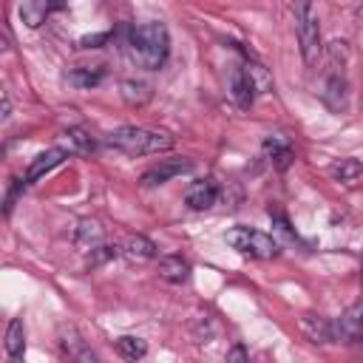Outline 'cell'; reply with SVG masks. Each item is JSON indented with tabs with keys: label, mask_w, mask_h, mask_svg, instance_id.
<instances>
[{
	"label": "cell",
	"mask_w": 363,
	"mask_h": 363,
	"mask_svg": "<svg viewBox=\"0 0 363 363\" xmlns=\"http://www.w3.org/2000/svg\"><path fill=\"white\" fill-rule=\"evenodd\" d=\"M128 54L139 68L156 71L170 57V31L159 20L139 23L128 31Z\"/></svg>",
	"instance_id": "6da1fadb"
},
{
	"label": "cell",
	"mask_w": 363,
	"mask_h": 363,
	"mask_svg": "<svg viewBox=\"0 0 363 363\" xmlns=\"http://www.w3.org/2000/svg\"><path fill=\"white\" fill-rule=\"evenodd\" d=\"M105 145H111L113 150H122L128 156H147V153L170 150L173 136L159 133V130H147V128H136V125H122L105 136Z\"/></svg>",
	"instance_id": "7a4b0ae2"
},
{
	"label": "cell",
	"mask_w": 363,
	"mask_h": 363,
	"mask_svg": "<svg viewBox=\"0 0 363 363\" xmlns=\"http://www.w3.org/2000/svg\"><path fill=\"white\" fill-rule=\"evenodd\" d=\"M292 17H295V34H298L301 57L309 68H315L323 57L320 20H318V11H315V0H292Z\"/></svg>",
	"instance_id": "3957f363"
},
{
	"label": "cell",
	"mask_w": 363,
	"mask_h": 363,
	"mask_svg": "<svg viewBox=\"0 0 363 363\" xmlns=\"http://www.w3.org/2000/svg\"><path fill=\"white\" fill-rule=\"evenodd\" d=\"M224 241L250 258H275L278 255V241L261 230H252V227H233L224 233Z\"/></svg>",
	"instance_id": "277c9868"
},
{
	"label": "cell",
	"mask_w": 363,
	"mask_h": 363,
	"mask_svg": "<svg viewBox=\"0 0 363 363\" xmlns=\"http://www.w3.org/2000/svg\"><path fill=\"white\" fill-rule=\"evenodd\" d=\"M190 170H193V159H187V156L162 159L159 164H153L150 170H145L142 184H145V187H156V184H164V182H170V179H176V176H182V173H190Z\"/></svg>",
	"instance_id": "5b68a950"
},
{
	"label": "cell",
	"mask_w": 363,
	"mask_h": 363,
	"mask_svg": "<svg viewBox=\"0 0 363 363\" xmlns=\"http://www.w3.org/2000/svg\"><path fill=\"white\" fill-rule=\"evenodd\" d=\"M335 340L343 343H357L363 337V303H352L337 320H332Z\"/></svg>",
	"instance_id": "8992f818"
},
{
	"label": "cell",
	"mask_w": 363,
	"mask_h": 363,
	"mask_svg": "<svg viewBox=\"0 0 363 363\" xmlns=\"http://www.w3.org/2000/svg\"><path fill=\"white\" fill-rule=\"evenodd\" d=\"M68 0H23L20 6V20L28 26V28H40L54 11L65 9Z\"/></svg>",
	"instance_id": "52a82bcc"
},
{
	"label": "cell",
	"mask_w": 363,
	"mask_h": 363,
	"mask_svg": "<svg viewBox=\"0 0 363 363\" xmlns=\"http://www.w3.org/2000/svg\"><path fill=\"white\" fill-rule=\"evenodd\" d=\"M65 156H71L65 147H51V150H43V153H37L34 159H31V164H28V170H26V187L28 184H34V182H40L45 173H51L54 167H60L62 162H65Z\"/></svg>",
	"instance_id": "ba28073f"
},
{
	"label": "cell",
	"mask_w": 363,
	"mask_h": 363,
	"mask_svg": "<svg viewBox=\"0 0 363 363\" xmlns=\"http://www.w3.org/2000/svg\"><path fill=\"white\" fill-rule=\"evenodd\" d=\"M60 349L62 354H68L71 360H82V363H96V352L82 340V335L74 326H62L60 329Z\"/></svg>",
	"instance_id": "9c48e42d"
},
{
	"label": "cell",
	"mask_w": 363,
	"mask_h": 363,
	"mask_svg": "<svg viewBox=\"0 0 363 363\" xmlns=\"http://www.w3.org/2000/svg\"><path fill=\"white\" fill-rule=\"evenodd\" d=\"M261 147H264V156L269 159V164H272L275 170H286V167L295 162V147H292V142H289L286 136H281V133L267 136Z\"/></svg>",
	"instance_id": "30bf717a"
},
{
	"label": "cell",
	"mask_w": 363,
	"mask_h": 363,
	"mask_svg": "<svg viewBox=\"0 0 363 363\" xmlns=\"http://www.w3.org/2000/svg\"><path fill=\"white\" fill-rule=\"evenodd\" d=\"M218 201V184L213 179H199L184 190V204L190 210H210Z\"/></svg>",
	"instance_id": "8fae6325"
},
{
	"label": "cell",
	"mask_w": 363,
	"mask_h": 363,
	"mask_svg": "<svg viewBox=\"0 0 363 363\" xmlns=\"http://www.w3.org/2000/svg\"><path fill=\"white\" fill-rule=\"evenodd\" d=\"M74 244H77V250L85 252V255L96 252L99 247H105V227H102L96 218H82L79 227H77Z\"/></svg>",
	"instance_id": "7c38bea8"
},
{
	"label": "cell",
	"mask_w": 363,
	"mask_h": 363,
	"mask_svg": "<svg viewBox=\"0 0 363 363\" xmlns=\"http://www.w3.org/2000/svg\"><path fill=\"white\" fill-rule=\"evenodd\" d=\"M230 94H233V99H235L238 108H250V105L255 102V94H258V91H255V82L250 79L244 62L235 65L233 74H230Z\"/></svg>",
	"instance_id": "4fadbf2b"
},
{
	"label": "cell",
	"mask_w": 363,
	"mask_h": 363,
	"mask_svg": "<svg viewBox=\"0 0 363 363\" xmlns=\"http://www.w3.org/2000/svg\"><path fill=\"white\" fill-rule=\"evenodd\" d=\"M119 252L128 258V261H136V264H145V261H153L156 258V244L145 235H128L125 244L119 247Z\"/></svg>",
	"instance_id": "5bb4252c"
},
{
	"label": "cell",
	"mask_w": 363,
	"mask_h": 363,
	"mask_svg": "<svg viewBox=\"0 0 363 363\" xmlns=\"http://www.w3.org/2000/svg\"><path fill=\"white\" fill-rule=\"evenodd\" d=\"M159 278L167 284H184L190 278V261L182 255H162L159 258Z\"/></svg>",
	"instance_id": "9a60e30c"
},
{
	"label": "cell",
	"mask_w": 363,
	"mask_h": 363,
	"mask_svg": "<svg viewBox=\"0 0 363 363\" xmlns=\"http://www.w3.org/2000/svg\"><path fill=\"white\" fill-rule=\"evenodd\" d=\"M26 352V323L23 318H11L9 329H6V354L11 360H20Z\"/></svg>",
	"instance_id": "2e32d148"
},
{
	"label": "cell",
	"mask_w": 363,
	"mask_h": 363,
	"mask_svg": "<svg viewBox=\"0 0 363 363\" xmlns=\"http://www.w3.org/2000/svg\"><path fill=\"white\" fill-rule=\"evenodd\" d=\"M119 96L130 105V108H139L150 99V85L142 82V79H122L119 82Z\"/></svg>",
	"instance_id": "e0dca14e"
},
{
	"label": "cell",
	"mask_w": 363,
	"mask_h": 363,
	"mask_svg": "<svg viewBox=\"0 0 363 363\" xmlns=\"http://www.w3.org/2000/svg\"><path fill=\"white\" fill-rule=\"evenodd\" d=\"M329 176H332L335 182H340V184H354V182L363 176V164H360L357 159L346 156V159H337V162L329 167Z\"/></svg>",
	"instance_id": "ac0fdd59"
},
{
	"label": "cell",
	"mask_w": 363,
	"mask_h": 363,
	"mask_svg": "<svg viewBox=\"0 0 363 363\" xmlns=\"http://www.w3.org/2000/svg\"><path fill=\"white\" fill-rule=\"evenodd\" d=\"M303 332L312 337V343H326V340H335V329H332V320L320 318V315H306L301 320Z\"/></svg>",
	"instance_id": "d6986e66"
},
{
	"label": "cell",
	"mask_w": 363,
	"mask_h": 363,
	"mask_svg": "<svg viewBox=\"0 0 363 363\" xmlns=\"http://www.w3.org/2000/svg\"><path fill=\"white\" fill-rule=\"evenodd\" d=\"M102 77H105V71L96 65V68H88V65H79V68H71L68 74H65V79L74 85V88H96L99 82H102Z\"/></svg>",
	"instance_id": "ffe728a7"
},
{
	"label": "cell",
	"mask_w": 363,
	"mask_h": 363,
	"mask_svg": "<svg viewBox=\"0 0 363 363\" xmlns=\"http://www.w3.org/2000/svg\"><path fill=\"white\" fill-rule=\"evenodd\" d=\"M62 147L68 150V153H91L94 150V139L82 130V128H68L65 133H62Z\"/></svg>",
	"instance_id": "44dd1931"
},
{
	"label": "cell",
	"mask_w": 363,
	"mask_h": 363,
	"mask_svg": "<svg viewBox=\"0 0 363 363\" xmlns=\"http://www.w3.org/2000/svg\"><path fill=\"white\" fill-rule=\"evenodd\" d=\"M116 352L125 360H139V357L147 354V343L142 337H136V335H122V337H116Z\"/></svg>",
	"instance_id": "7402d4cb"
},
{
	"label": "cell",
	"mask_w": 363,
	"mask_h": 363,
	"mask_svg": "<svg viewBox=\"0 0 363 363\" xmlns=\"http://www.w3.org/2000/svg\"><path fill=\"white\" fill-rule=\"evenodd\" d=\"M244 68H247V74H250V79L255 82V91L258 94H269L272 91V77H269V71L261 65V62H255V60H244Z\"/></svg>",
	"instance_id": "603a6c76"
},
{
	"label": "cell",
	"mask_w": 363,
	"mask_h": 363,
	"mask_svg": "<svg viewBox=\"0 0 363 363\" xmlns=\"http://www.w3.org/2000/svg\"><path fill=\"white\" fill-rule=\"evenodd\" d=\"M227 357H235V360H247V352L241 346H235L233 352H227Z\"/></svg>",
	"instance_id": "cb8c5ba5"
},
{
	"label": "cell",
	"mask_w": 363,
	"mask_h": 363,
	"mask_svg": "<svg viewBox=\"0 0 363 363\" xmlns=\"http://www.w3.org/2000/svg\"><path fill=\"white\" fill-rule=\"evenodd\" d=\"M354 17H357V23H363V0H357V6H354Z\"/></svg>",
	"instance_id": "d4e9b609"
}]
</instances>
